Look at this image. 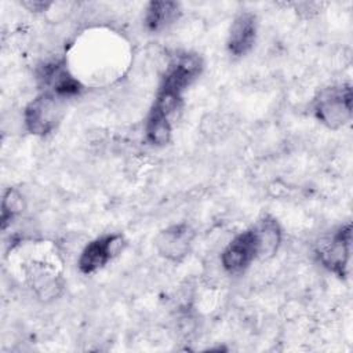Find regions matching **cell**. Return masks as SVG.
Segmentation results:
<instances>
[{"instance_id":"cell-1","label":"cell","mask_w":353,"mask_h":353,"mask_svg":"<svg viewBox=\"0 0 353 353\" xmlns=\"http://www.w3.org/2000/svg\"><path fill=\"white\" fill-rule=\"evenodd\" d=\"M353 91L349 83L335 84L320 90L313 101L316 119L328 128L338 130L352 120Z\"/></svg>"},{"instance_id":"cell-2","label":"cell","mask_w":353,"mask_h":353,"mask_svg":"<svg viewBox=\"0 0 353 353\" xmlns=\"http://www.w3.org/2000/svg\"><path fill=\"white\" fill-rule=\"evenodd\" d=\"M62 98L48 91H43L32 99L23 110V123L28 132L37 137L52 132L62 117Z\"/></svg>"},{"instance_id":"cell-3","label":"cell","mask_w":353,"mask_h":353,"mask_svg":"<svg viewBox=\"0 0 353 353\" xmlns=\"http://www.w3.org/2000/svg\"><path fill=\"white\" fill-rule=\"evenodd\" d=\"M352 251V226L350 223L339 226L330 236L320 240L316 248L319 261L330 272L341 279L347 276Z\"/></svg>"},{"instance_id":"cell-4","label":"cell","mask_w":353,"mask_h":353,"mask_svg":"<svg viewBox=\"0 0 353 353\" xmlns=\"http://www.w3.org/2000/svg\"><path fill=\"white\" fill-rule=\"evenodd\" d=\"M201 70L203 61L200 55L194 52H179L165 68L159 91L182 97L183 91L200 76Z\"/></svg>"},{"instance_id":"cell-5","label":"cell","mask_w":353,"mask_h":353,"mask_svg":"<svg viewBox=\"0 0 353 353\" xmlns=\"http://www.w3.org/2000/svg\"><path fill=\"white\" fill-rule=\"evenodd\" d=\"M255 259H258V247L252 226L234 236L221 254L223 269L232 274L243 273Z\"/></svg>"},{"instance_id":"cell-6","label":"cell","mask_w":353,"mask_h":353,"mask_svg":"<svg viewBox=\"0 0 353 353\" xmlns=\"http://www.w3.org/2000/svg\"><path fill=\"white\" fill-rule=\"evenodd\" d=\"M124 245V239L121 234L112 233L103 234L101 237L90 241L80 254L79 269L84 274L95 273L102 269L108 262L117 255Z\"/></svg>"},{"instance_id":"cell-7","label":"cell","mask_w":353,"mask_h":353,"mask_svg":"<svg viewBox=\"0 0 353 353\" xmlns=\"http://www.w3.org/2000/svg\"><path fill=\"white\" fill-rule=\"evenodd\" d=\"M194 230L188 223H175L160 230L154 239L157 252L171 262H181L190 252Z\"/></svg>"},{"instance_id":"cell-8","label":"cell","mask_w":353,"mask_h":353,"mask_svg":"<svg viewBox=\"0 0 353 353\" xmlns=\"http://www.w3.org/2000/svg\"><path fill=\"white\" fill-rule=\"evenodd\" d=\"M37 79L47 88L46 91L66 99L81 91L80 81L68 70L62 61H50L39 68Z\"/></svg>"},{"instance_id":"cell-9","label":"cell","mask_w":353,"mask_h":353,"mask_svg":"<svg viewBox=\"0 0 353 353\" xmlns=\"http://www.w3.org/2000/svg\"><path fill=\"white\" fill-rule=\"evenodd\" d=\"M256 17L252 12H240L232 22L228 33L226 47L233 57H243L254 47L256 39Z\"/></svg>"},{"instance_id":"cell-10","label":"cell","mask_w":353,"mask_h":353,"mask_svg":"<svg viewBox=\"0 0 353 353\" xmlns=\"http://www.w3.org/2000/svg\"><path fill=\"white\" fill-rule=\"evenodd\" d=\"M252 230L256 239L258 259L265 261L274 256L281 244V228L279 222L273 216L265 215L252 226Z\"/></svg>"},{"instance_id":"cell-11","label":"cell","mask_w":353,"mask_h":353,"mask_svg":"<svg viewBox=\"0 0 353 353\" xmlns=\"http://www.w3.org/2000/svg\"><path fill=\"white\" fill-rule=\"evenodd\" d=\"M179 4L175 1H150L145 10L143 22L150 32H161L171 26L179 17Z\"/></svg>"},{"instance_id":"cell-12","label":"cell","mask_w":353,"mask_h":353,"mask_svg":"<svg viewBox=\"0 0 353 353\" xmlns=\"http://www.w3.org/2000/svg\"><path fill=\"white\" fill-rule=\"evenodd\" d=\"M29 279L36 295L43 301L54 299L61 292L62 284L59 277L47 268H33L29 273Z\"/></svg>"},{"instance_id":"cell-13","label":"cell","mask_w":353,"mask_h":353,"mask_svg":"<svg viewBox=\"0 0 353 353\" xmlns=\"http://www.w3.org/2000/svg\"><path fill=\"white\" fill-rule=\"evenodd\" d=\"M171 132H172L171 119L150 109L146 119V124H145V135L148 142L154 146H164L165 143L170 142Z\"/></svg>"},{"instance_id":"cell-14","label":"cell","mask_w":353,"mask_h":353,"mask_svg":"<svg viewBox=\"0 0 353 353\" xmlns=\"http://www.w3.org/2000/svg\"><path fill=\"white\" fill-rule=\"evenodd\" d=\"M23 201L22 196L15 189H8L1 201V228L6 229L12 219L22 211Z\"/></svg>"},{"instance_id":"cell-15","label":"cell","mask_w":353,"mask_h":353,"mask_svg":"<svg viewBox=\"0 0 353 353\" xmlns=\"http://www.w3.org/2000/svg\"><path fill=\"white\" fill-rule=\"evenodd\" d=\"M22 6L32 12H41V11H47L51 3L50 1H23Z\"/></svg>"}]
</instances>
